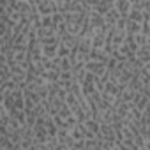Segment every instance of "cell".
Instances as JSON below:
<instances>
[{
    "label": "cell",
    "instance_id": "6da1fadb",
    "mask_svg": "<svg viewBox=\"0 0 150 150\" xmlns=\"http://www.w3.org/2000/svg\"><path fill=\"white\" fill-rule=\"evenodd\" d=\"M83 67H85V71L92 72L94 76H103V74H106V65H104V62H99V60H87L83 64Z\"/></svg>",
    "mask_w": 150,
    "mask_h": 150
},
{
    "label": "cell",
    "instance_id": "7a4b0ae2",
    "mask_svg": "<svg viewBox=\"0 0 150 150\" xmlns=\"http://www.w3.org/2000/svg\"><path fill=\"white\" fill-rule=\"evenodd\" d=\"M58 42H62V44H65L67 48H74L78 44V35L76 34H71V32H64V34H60L58 35Z\"/></svg>",
    "mask_w": 150,
    "mask_h": 150
},
{
    "label": "cell",
    "instance_id": "3957f363",
    "mask_svg": "<svg viewBox=\"0 0 150 150\" xmlns=\"http://www.w3.org/2000/svg\"><path fill=\"white\" fill-rule=\"evenodd\" d=\"M136 58L139 60V62H143V64H150V44H146V46H138V50H136Z\"/></svg>",
    "mask_w": 150,
    "mask_h": 150
},
{
    "label": "cell",
    "instance_id": "277c9868",
    "mask_svg": "<svg viewBox=\"0 0 150 150\" xmlns=\"http://www.w3.org/2000/svg\"><path fill=\"white\" fill-rule=\"evenodd\" d=\"M118 18H124V16H120V13H118L115 7H110V11L104 14V23H106L108 27H113Z\"/></svg>",
    "mask_w": 150,
    "mask_h": 150
},
{
    "label": "cell",
    "instance_id": "5b68a950",
    "mask_svg": "<svg viewBox=\"0 0 150 150\" xmlns=\"http://www.w3.org/2000/svg\"><path fill=\"white\" fill-rule=\"evenodd\" d=\"M88 23H90L92 30H96V28H99L101 25H104V16L99 14V13H96V11H92V13L88 14Z\"/></svg>",
    "mask_w": 150,
    "mask_h": 150
},
{
    "label": "cell",
    "instance_id": "8992f818",
    "mask_svg": "<svg viewBox=\"0 0 150 150\" xmlns=\"http://www.w3.org/2000/svg\"><path fill=\"white\" fill-rule=\"evenodd\" d=\"M39 46H41V53H42V57L51 58V57L57 55V46H58V42H48V44H39Z\"/></svg>",
    "mask_w": 150,
    "mask_h": 150
},
{
    "label": "cell",
    "instance_id": "52a82bcc",
    "mask_svg": "<svg viewBox=\"0 0 150 150\" xmlns=\"http://www.w3.org/2000/svg\"><path fill=\"white\" fill-rule=\"evenodd\" d=\"M113 7L120 13V16H127V13H129V9H131V4H129V0H115V4H113Z\"/></svg>",
    "mask_w": 150,
    "mask_h": 150
},
{
    "label": "cell",
    "instance_id": "ba28073f",
    "mask_svg": "<svg viewBox=\"0 0 150 150\" xmlns=\"http://www.w3.org/2000/svg\"><path fill=\"white\" fill-rule=\"evenodd\" d=\"M125 20H131V21H141V20H143V11H141L138 6H131V9H129Z\"/></svg>",
    "mask_w": 150,
    "mask_h": 150
},
{
    "label": "cell",
    "instance_id": "9c48e42d",
    "mask_svg": "<svg viewBox=\"0 0 150 150\" xmlns=\"http://www.w3.org/2000/svg\"><path fill=\"white\" fill-rule=\"evenodd\" d=\"M139 32V21H131V20H125V34L129 35H134Z\"/></svg>",
    "mask_w": 150,
    "mask_h": 150
},
{
    "label": "cell",
    "instance_id": "30bf717a",
    "mask_svg": "<svg viewBox=\"0 0 150 150\" xmlns=\"http://www.w3.org/2000/svg\"><path fill=\"white\" fill-rule=\"evenodd\" d=\"M11 148H16V145L9 139V136L0 132V150H11Z\"/></svg>",
    "mask_w": 150,
    "mask_h": 150
},
{
    "label": "cell",
    "instance_id": "8fae6325",
    "mask_svg": "<svg viewBox=\"0 0 150 150\" xmlns=\"http://www.w3.org/2000/svg\"><path fill=\"white\" fill-rule=\"evenodd\" d=\"M132 37H134V41H136L138 46H146V44H150V35H145V34L138 32V34H134Z\"/></svg>",
    "mask_w": 150,
    "mask_h": 150
},
{
    "label": "cell",
    "instance_id": "7c38bea8",
    "mask_svg": "<svg viewBox=\"0 0 150 150\" xmlns=\"http://www.w3.org/2000/svg\"><path fill=\"white\" fill-rule=\"evenodd\" d=\"M110 7H113V6H111V4H108V2H104V0H99V4H97V6L94 7V11L104 16V14H106V13L110 11Z\"/></svg>",
    "mask_w": 150,
    "mask_h": 150
},
{
    "label": "cell",
    "instance_id": "4fadbf2b",
    "mask_svg": "<svg viewBox=\"0 0 150 150\" xmlns=\"http://www.w3.org/2000/svg\"><path fill=\"white\" fill-rule=\"evenodd\" d=\"M69 51H71V48H67L65 44H62V42H58V46H57V57H69Z\"/></svg>",
    "mask_w": 150,
    "mask_h": 150
},
{
    "label": "cell",
    "instance_id": "5bb4252c",
    "mask_svg": "<svg viewBox=\"0 0 150 150\" xmlns=\"http://www.w3.org/2000/svg\"><path fill=\"white\" fill-rule=\"evenodd\" d=\"M58 69H60V71H71V60H69V57H62V58H60Z\"/></svg>",
    "mask_w": 150,
    "mask_h": 150
},
{
    "label": "cell",
    "instance_id": "9a60e30c",
    "mask_svg": "<svg viewBox=\"0 0 150 150\" xmlns=\"http://www.w3.org/2000/svg\"><path fill=\"white\" fill-rule=\"evenodd\" d=\"M9 32H13V28H11L2 18H0V35H6V34H9Z\"/></svg>",
    "mask_w": 150,
    "mask_h": 150
},
{
    "label": "cell",
    "instance_id": "2e32d148",
    "mask_svg": "<svg viewBox=\"0 0 150 150\" xmlns=\"http://www.w3.org/2000/svg\"><path fill=\"white\" fill-rule=\"evenodd\" d=\"M7 2H16V0H7Z\"/></svg>",
    "mask_w": 150,
    "mask_h": 150
}]
</instances>
